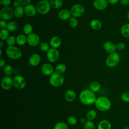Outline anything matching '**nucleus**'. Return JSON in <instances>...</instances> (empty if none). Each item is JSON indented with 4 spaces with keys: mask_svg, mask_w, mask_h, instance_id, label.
<instances>
[{
    "mask_svg": "<svg viewBox=\"0 0 129 129\" xmlns=\"http://www.w3.org/2000/svg\"><path fill=\"white\" fill-rule=\"evenodd\" d=\"M96 96L94 92L90 89L82 90L79 94L80 101L86 105H90L94 104L96 100Z\"/></svg>",
    "mask_w": 129,
    "mask_h": 129,
    "instance_id": "obj_1",
    "label": "nucleus"
},
{
    "mask_svg": "<svg viewBox=\"0 0 129 129\" xmlns=\"http://www.w3.org/2000/svg\"><path fill=\"white\" fill-rule=\"evenodd\" d=\"M94 104L97 109L101 111H107L111 107V102L110 99L105 96L97 97Z\"/></svg>",
    "mask_w": 129,
    "mask_h": 129,
    "instance_id": "obj_2",
    "label": "nucleus"
},
{
    "mask_svg": "<svg viewBox=\"0 0 129 129\" xmlns=\"http://www.w3.org/2000/svg\"><path fill=\"white\" fill-rule=\"evenodd\" d=\"M7 56L12 59H17L21 57L22 55V50L15 46H9L6 50Z\"/></svg>",
    "mask_w": 129,
    "mask_h": 129,
    "instance_id": "obj_3",
    "label": "nucleus"
},
{
    "mask_svg": "<svg viewBox=\"0 0 129 129\" xmlns=\"http://www.w3.org/2000/svg\"><path fill=\"white\" fill-rule=\"evenodd\" d=\"M51 7L49 1L48 0L40 1L36 6L37 12L41 15L47 14L50 11Z\"/></svg>",
    "mask_w": 129,
    "mask_h": 129,
    "instance_id": "obj_4",
    "label": "nucleus"
},
{
    "mask_svg": "<svg viewBox=\"0 0 129 129\" xmlns=\"http://www.w3.org/2000/svg\"><path fill=\"white\" fill-rule=\"evenodd\" d=\"M120 61V56L116 52L109 53L105 60L106 65L110 68H114L118 65Z\"/></svg>",
    "mask_w": 129,
    "mask_h": 129,
    "instance_id": "obj_5",
    "label": "nucleus"
},
{
    "mask_svg": "<svg viewBox=\"0 0 129 129\" xmlns=\"http://www.w3.org/2000/svg\"><path fill=\"white\" fill-rule=\"evenodd\" d=\"M49 81L50 85L52 86L58 87L63 85L64 82V79L61 74L54 72L50 76Z\"/></svg>",
    "mask_w": 129,
    "mask_h": 129,
    "instance_id": "obj_6",
    "label": "nucleus"
},
{
    "mask_svg": "<svg viewBox=\"0 0 129 129\" xmlns=\"http://www.w3.org/2000/svg\"><path fill=\"white\" fill-rule=\"evenodd\" d=\"M14 16V10L13 9L8 6L4 7L0 11V17L1 19L5 21L11 20Z\"/></svg>",
    "mask_w": 129,
    "mask_h": 129,
    "instance_id": "obj_7",
    "label": "nucleus"
},
{
    "mask_svg": "<svg viewBox=\"0 0 129 129\" xmlns=\"http://www.w3.org/2000/svg\"><path fill=\"white\" fill-rule=\"evenodd\" d=\"M70 11L72 16L77 18L82 16L84 14L85 9L82 5L77 4L72 7Z\"/></svg>",
    "mask_w": 129,
    "mask_h": 129,
    "instance_id": "obj_8",
    "label": "nucleus"
},
{
    "mask_svg": "<svg viewBox=\"0 0 129 129\" xmlns=\"http://www.w3.org/2000/svg\"><path fill=\"white\" fill-rule=\"evenodd\" d=\"M59 57V52L56 49L53 48H50L46 52V58L49 62H55Z\"/></svg>",
    "mask_w": 129,
    "mask_h": 129,
    "instance_id": "obj_9",
    "label": "nucleus"
},
{
    "mask_svg": "<svg viewBox=\"0 0 129 129\" xmlns=\"http://www.w3.org/2000/svg\"><path fill=\"white\" fill-rule=\"evenodd\" d=\"M14 86L17 89L22 90L24 89L26 85L25 78L21 75H17L13 78Z\"/></svg>",
    "mask_w": 129,
    "mask_h": 129,
    "instance_id": "obj_10",
    "label": "nucleus"
},
{
    "mask_svg": "<svg viewBox=\"0 0 129 129\" xmlns=\"http://www.w3.org/2000/svg\"><path fill=\"white\" fill-rule=\"evenodd\" d=\"M13 86H14L13 79L10 76H4L1 81L2 88L4 90H9L12 88Z\"/></svg>",
    "mask_w": 129,
    "mask_h": 129,
    "instance_id": "obj_11",
    "label": "nucleus"
},
{
    "mask_svg": "<svg viewBox=\"0 0 129 129\" xmlns=\"http://www.w3.org/2000/svg\"><path fill=\"white\" fill-rule=\"evenodd\" d=\"M27 43L31 46H36L39 44L40 37L36 33H32L31 34L27 35Z\"/></svg>",
    "mask_w": 129,
    "mask_h": 129,
    "instance_id": "obj_12",
    "label": "nucleus"
},
{
    "mask_svg": "<svg viewBox=\"0 0 129 129\" xmlns=\"http://www.w3.org/2000/svg\"><path fill=\"white\" fill-rule=\"evenodd\" d=\"M108 4L107 0H94L93 2L94 8L99 11L105 10L108 7Z\"/></svg>",
    "mask_w": 129,
    "mask_h": 129,
    "instance_id": "obj_13",
    "label": "nucleus"
},
{
    "mask_svg": "<svg viewBox=\"0 0 129 129\" xmlns=\"http://www.w3.org/2000/svg\"><path fill=\"white\" fill-rule=\"evenodd\" d=\"M40 55L36 53L32 54L28 59V62L29 64L32 67L37 66L40 63Z\"/></svg>",
    "mask_w": 129,
    "mask_h": 129,
    "instance_id": "obj_14",
    "label": "nucleus"
},
{
    "mask_svg": "<svg viewBox=\"0 0 129 129\" xmlns=\"http://www.w3.org/2000/svg\"><path fill=\"white\" fill-rule=\"evenodd\" d=\"M24 8L25 14L28 17H34L37 12L36 7L32 4L27 5L25 6Z\"/></svg>",
    "mask_w": 129,
    "mask_h": 129,
    "instance_id": "obj_15",
    "label": "nucleus"
},
{
    "mask_svg": "<svg viewBox=\"0 0 129 129\" xmlns=\"http://www.w3.org/2000/svg\"><path fill=\"white\" fill-rule=\"evenodd\" d=\"M42 73L45 76H51L54 72V69L52 66L49 63H43L41 68Z\"/></svg>",
    "mask_w": 129,
    "mask_h": 129,
    "instance_id": "obj_16",
    "label": "nucleus"
},
{
    "mask_svg": "<svg viewBox=\"0 0 129 129\" xmlns=\"http://www.w3.org/2000/svg\"><path fill=\"white\" fill-rule=\"evenodd\" d=\"M104 50L109 53L115 52L116 49V46L115 43L110 41H105L103 45Z\"/></svg>",
    "mask_w": 129,
    "mask_h": 129,
    "instance_id": "obj_17",
    "label": "nucleus"
},
{
    "mask_svg": "<svg viewBox=\"0 0 129 129\" xmlns=\"http://www.w3.org/2000/svg\"><path fill=\"white\" fill-rule=\"evenodd\" d=\"M71 11L68 9H62L60 10L58 14V17L62 21L69 20L71 18Z\"/></svg>",
    "mask_w": 129,
    "mask_h": 129,
    "instance_id": "obj_18",
    "label": "nucleus"
},
{
    "mask_svg": "<svg viewBox=\"0 0 129 129\" xmlns=\"http://www.w3.org/2000/svg\"><path fill=\"white\" fill-rule=\"evenodd\" d=\"M61 44V38L58 36H54L50 39L49 45L51 47V48L57 49L60 46Z\"/></svg>",
    "mask_w": 129,
    "mask_h": 129,
    "instance_id": "obj_19",
    "label": "nucleus"
},
{
    "mask_svg": "<svg viewBox=\"0 0 129 129\" xmlns=\"http://www.w3.org/2000/svg\"><path fill=\"white\" fill-rule=\"evenodd\" d=\"M76 97V93L73 90H67L64 94V98L67 102H72L74 101Z\"/></svg>",
    "mask_w": 129,
    "mask_h": 129,
    "instance_id": "obj_20",
    "label": "nucleus"
},
{
    "mask_svg": "<svg viewBox=\"0 0 129 129\" xmlns=\"http://www.w3.org/2000/svg\"><path fill=\"white\" fill-rule=\"evenodd\" d=\"M102 23L98 19H93L91 21L90 26L94 30H99L102 27Z\"/></svg>",
    "mask_w": 129,
    "mask_h": 129,
    "instance_id": "obj_21",
    "label": "nucleus"
},
{
    "mask_svg": "<svg viewBox=\"0 0 129 129\" xmlns=\"http://www.w3.org/2000/svg\"><path fill=\"white\" fill-rule=\"evenodd\" d=\"M27 43V38L24 34H19L16 37V43L19 46H23Z\"/></svg>",
    "mask_w": 129,
    "mask_h": 129,
    "instance_id": "obj_22",
    "label": "nucleus"
},
{
    "mask_svg": "<svg viewBox=\"0 0 129 129\" xmlns=\"http://www.w3.org/2000/svg\"><path fill=\"white\" fill-rule=\"evenodd\" d=\"M111 123L107 119L102 120L98 124V129H111Z\"/></svg>",
    "mask_w": 129,
    "mask_h": 129,
    "instance_id": "obj_23",
    "label": "nucleus"
},
{
    "mask_svg": "<svg viewBox=\"0 0 129 129\" xmlns=\"http://www.w3.org/2000/svg\"><path fill=\"white\" fill-rule=\"evenodd\" d=\"M120 33L123 37L129 38V23L124 24L121 26Z\"/></svg>",
    "mask_w": 129,
    "mask_h": 129,
    "instance_id": "obj_24",
    "label": "nucleus"
},
{
    "mask_svg": "<svg viewBox=\"0 0 129 129\" xmlns=\"http://www.w3.org/2000/svg\"><path fill=\"white\" fill-rule=\"evenodd\" d=\"M24 14V8L21 6L16 8L14 10V16L17 18H21Z\"/></svg>",
    "mask_w": 129,
    "mask_h": 129,
    "instance_id": "obj_25",
    "label": "nucleus"
},
{
    "mask_svg": "<svg viewBox=\"0 0 129 129\" xmlns=\"http://www.w3.org/2000/svg\"><path fill=\"white\" fill-rule=\"evenodd\" d=\"M101 89V85L97 81L92 82L90 85V89L94 93L98 92Z\"/></svg>",
    "mask_w": 129,
    "mask_h": 129,
    "instance_id": "obj_26",
    "label": "nucleus"
},
{
    "mask_svg": "<svg viewBox=\"0 0 129 129\" xmlns=\"http://www.w3.org/2000/svg\"><path fill=\"white\" fill-rule=\"evenodd\" d=\"M7 29L9 32H15L18 29V24L14 21H11L8 22Z\"/></svg>",
    "mask_w": 129,
    "mask_h": 129,
    "instance_id": "obj_27",
    "label": "nucleus"
},
{
    "mask_svg": "<svg viewBox=\"0 0 129 129\" xmlns=\"http://www.w3.org/2000/svg\"><path fill=\"white\" fill-rule=\"evenodd\" d=\"M49 3L51 7L54 9L60 8L63 5L62 0H49Z\"/></svg>",
    "mask_w": 129,
    "mask_h": 129,
    "instance_id": "obj_28",
    "label": "nucleus"
},
{
    "mask_svg": "<svg viewBox=\"0 0 129 129\" xmlns=\"http://www.w3.org/2000/svg\"><path fill=\"white\" fill-rule=\"evenodd\" d=\"M67 70V67L63 63H59L57 64L55 67V72L61 74L64 73Z\"/></svg>",
    "mask_w": 129,
    "mask_h": 129,
    "instance_id": "obj_29",
    "label": "nucleus"
},
{
    "mask_svg": "<svg viewBox=\"0 0 129 129\" xmlns=\"http://www.w3.org/2000/svg\"><path fill=\"white\" fill-rule=\"evenodd\" d=\"M9 31L7 28L2 29L0 30V39L2 41L6 40L9 37Z\"/></svg>",
    "mask_w": 129,
    "mask_h": 129,
    "instance_id": "obj_30",
    "label": "nucleus"
},
{
    "mask_svg": "<svg viewBox=\"0 0 129 129\" xmlns=\"http://www.w3.org/2000/svg\"><path fill=\"white\" fill-rule=\"evenodd\" d=\"M86 116L88 120L92 121L96 117L97 112L95 110H93V109L90 110L86 113Z\"/></svg>",
    "mask_w": 129,
    "mask_h": 129,
    "instance_id": "obj_31",
    "label": "nucleus"
},
{
    "mask_svg": "<svg viewBox=\"0 0 129 129\" xmlns=\"http://www.w3.org/2000/svg\"><path fill=\"white\" fill-rule=\"evenodd\" d=\"M33 26L31 24L27 23L24 26L23 28V32L25 35H28L32 33L33 31Z\"/></svg>",
    "mask_w": 129,
    "mask_h": 129,
    "instance_id": "obj_32",
    "label": "nucleus"
},
{
    "mask_svg": "<svg viewBox=\"0 0 129 129\" xmlns=\"http://www.w3.org/2000/svg\"><path fill=\"white\" fill-rule=\"evenodd\" d=\"M13 72V68L10 64H7L4 67V72L6 76H10Z\"/></svg>",
    "mask_w": 129,
    "mask_h": 129,
    "instance_id": "obj_33",
    "label": "nucleus"
},
{
    "mask_svg": "<svg viewBox=\"0 0 129 129\" xmlns=\"http://www.w3.org/2000/svg\"><path fill=\"white\" fill-rule=\"evenodd\" d=\"M39 47L40 50L43 52H47L49 49V44L46 42H41L39 43Z\"/></svg>",
    "mask_w": 129,
    "mask_h": 129,
    "instance_id": "obj_34",
    "label": "nucleus"
},
{
    "mask_svg": "<svg viewBox=\"0 0 129 129\" xmlns=\"http://www.w3.org/2000/svg\"><path fill=\"white\" fill-rule=\"evenodd\" d=\"M69 24L72 28H76L78 25V21L76 18L72 17L69 20Z\"/></svg>",
    "mask_w": 129,
    "mask_h": 129,
    "instance_id": "obj_35",
    "label": "nucleus"
},
{
    "mask_svg": "<svg viewBox=\"0 0 129 129\" xmlns=\"http://www.w3.org/2000/svg\"><path fill=\"white\" fill-rule=\"evenodd\" d=\"M6 43L9 46H14L16 43V37L13 35L10 36L6 40Z\"/></svg>",
    "mask_w": 129,
    "mask_h": 129,
    "instance_id": "obj_36",
    "label": "nucleus"
},
{
    "mask_svg": "<svg viewBox=\"0 0 129 129\" xmlns=\"http://www.w3.org/2000/svg\"><path fill=\"white\" fill-rule=\"evenodd\" d=\"M53 129H68V125L64 122H58L54 125Z\"/></svg>",
    "mask_w": 129,
    "mask_h": 129,
    "instance_id": "obj_37",
    "label": "nucleus"
},
{
    "mask_svg": "<svg viewBox=\"0 0 129 129\" xmlns=\"http://www.w3.org/2000/svg\"><path fill=\"white\" fill-rule=\"evenodd\" d=\"M95 126L94 122L91 120H87L84 124V129H95Z\"/></svg>",
    "mask_w": 129,
    "mask_h": 129,
    "instance_id": "obj_38",
    "label": "nucleus"
},
{
    "mask_svg": "<svg viewBox=\"0 0 129 129\" xmlns=\"http://www.w3.org/2000/svg\"><path fill=\"white\" fill-rule=\"evenodd\" d=\"M121 99L125 103H129V92H124L121 95Z\"/></svg>",
    "mask_w": 129,
    "mask_h": 129,
    "instance_id": "obj_39",
    "label": "nucleus"
},
{
    "mask_svg": "<svg viewBox=\"0 0 129 129\" xmlns=\"http://www.w3.org/2000/svg\"><path fill=\"white\" fill-rule=\"evenodd\" d=\"M67 121L68 123L72 125H75L77 123V120L76 118L73 116H70L67 118Z\"/></svg>",
    "mask_w": 129,
    "mask_h": 129,
    "instance_id": "obj_40",
    "label": "nucleus"
},
{
    "mask_svg": "<svg viewBox=\"0 0 129 129\" xmlns=\"http://www.w3.org/2000/svg\"><path fill=\"white\" fill-rule=\"evenodd\" d=\"M116 49L119 50H122L124 49L126 47V44L123 42H119L116 45Z\"/></svg>",
    "mask_w": 129,
    "mask_h": 129,
    "instance_id": "obj_41",
    "label": "nucleus"
},
{
    "mask_svg": "<svg viewBox=\"0 0 129 129\" xmlns=\"http://www.w3.org/2000/svg\"><path fill=\"white\" fill-rule=\"evenodd\" d=\"M1 4L4 7H8L11 4V0H1Z\"/></svg>",
    "mask_w": 129,
    "mask_h": 129,
    "instance_id": "obj_42",
    "label": "nucleus"
},
{
    "mask_svg": "<svg viewBox=\"0 0 129 129\" xmlns=\"http://www.w3.org/2000/svg\"><path fill=\"white\" fill-rule=\"evenodd\" d=\"M7 25H8V23L6 22V21L2 19L0 20V28L1 29L7 28Z\"/></svg>",
    "mask_w": 129,
    "mask_h": 129,
    "instance_id": "obj_43",
    "label": "nucleus"
},
{
    "mask_svg": "<svg viewBox=\"0 0 129 129\" xmlns=\"http://www.w3.org/2000/svg\"><path fill=\"white\" fill-rule=\"evenodd\" d=\"M21 5L23 6H26L30 4L31 0H18Z\"/></svg>",
    "mask_w": 129,
    "mask_h": 129,
    "instance_id": "obj_44",
    "label": "nucleus"
},
{
    "mask_svg": "<svg viewBox=\"0 0 129 129\" xmlns=\"http://www.w3.org/2000/svg\"><path fill=\"white\" fill-rule=\"evenodd\" d=\"M119 3L121 5L125 6H127V5H128L129 0H120Z\"/></svg>",
    "mask_w": 129,
    "mask_h": 129,
    "instance_id": "obj_45",
    "label": "nucleus"
},
{
    "mask_svg": "<svg viewBox=\"0 0 129 129\" xmlns=\"http://www.w3.org/2000/svg\"><path fill=\"white\" fill-rule=\"evenodd\" d=\"M20 3L18 2V1H15L13 2V6L16 8H17V7H19L20 6Z\"/></svg>",
    "mask_w": 129,
    "mask_h": 129,
    "instance_id": "obj_46",
    "label": "nucleus"
},
{
    "mask_svg": "<svg viewBox=\"0 0 129 129\" xmlns=\"http://www.w3.org/2000/svg\"><path fill=\"white\" fill-rule=\"evenodd\" d=\"M120 0H107L109 4L111 5H115L119 2Z\"/></svg>",
    "mask_w": 129,
    "mask_h": 129,
    "instance_id": "obj_47",
    "label": "nucleus"
},
{
    "mask_svg": "<svg viewBox=\"0 0 129 129\" xmlns=\"http://www.w3.org/2000/svg\"><path fill=\"white\" fill-rule=\"evenodd\" d=\"M6 61L5 60L1 58V60H0V67L1 68H3V67H4L6 64Z\"/></svg>",
    "mask_w": 129,
    "mask_h": 129,
    "instance_id": "obj_48",
    "label": "nucleus"
},
{
    "mask_svg": "<svg viewBox=\"0 0 129 129\" xmlns=\"http://www.w3.org/2000/svg\"><path fill=\"white\" fill-rule=\"evenodd\" d=\"M87 121L86 119L84 118V117H82L81 119H80V122L83 123V124H85L86 123V122Z\"/></svg>",
    "mask_w": 129,
    "mask_h": 129,
    "instance_id": "obj_49",
    "label": "nucleus"
},
{
    "mask_svg": "<svg viewBox=\"0 0 129 129\" xmlns=\"http://www.w3.org/2000/svg\"><path fill=\"white\" fill-rule=\"evenodd\" d=\"M3 45H4V43H3V42L2 41V40L0 41V48H2L3 47Z\"/></svg>",
    "mask_w": 129,
    "mask_h": 129,
    "instance_id": "obj_50",
    "label": "nucleus"
},
{
    "mask_svg": "<svg viewBox=\"0 0 129 129\" xmlns=\"http://www.w3.org/2000/svg\"><path fill=\"white\" fill-rule=\"evenodd\" d=\"M126 17H127V19L129 20V12L127 13V14L126 15Z\"/></svg>",
    "mask_w": 129,
    "mask_h": 129,
    "instance_id": "obj_51",
    "label": "nucleus"
},
{
    "mask_svg": "<svg viewBox=\"0 0 129 129\" xmlns=\"http://www.w3.org/2000/svg\"><path fill=\"white\" fill-rule=\"evenodd\" d=\"M2 56V49L1 48L0 49V56L1 57Z\"/></svg>",
    "mask_w": 129,
    "mask_h": 129,
    "instance_id": "obj_52",
    "label": "nucleus"
},
{
    "mask_svg": "<svg viewBox=\"0 0 129 129\" xmlns=\"http://www.w3.org/2000/svg\"><path fill=\"white\" fill-rule=\"evenodd\" d=\"M124 129H129V127H128V126H125L124 128Z\"/></svg>",
    "mask_w": 129,
    "mask_h": 129,
    "instance_id": "obj_53",
    "label": "nucleus"
},
{
    "mask_svg": "<svg viewBox=\"0 0 129 129\" xmlns=\"http://www.w3.org/2000/svg\"><path fill=\"white\" fill-rule=\"evenodd\" d=\"M40 1H43V0H40Z\"/></svg>",
    "mask_w": 129,
    "mask_h": 129,
    "instance_id": "obj_54",
    "label": "nucleus"
},
{
    "mask_svg": "<svg viewBox=\"0 0 129 129\" xmlns=\"http://www.w3.org/2000/svg\"><path fill=\"white\" fill-rule=\"evenodd\" d=\"M128 127H129V125H128Z\"/></svg>",
    "mask_w": 129,
    "mask_h": 129,
    "instance_id": "obj_55",
    "label": "nucleus"
}]
</instances>
